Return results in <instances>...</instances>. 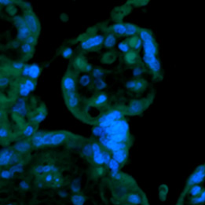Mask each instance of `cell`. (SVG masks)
Listing matches in <instances>:
<instances>
[{
	"label": "cell",
	"mask_w": 205,
	"mask_h": 205,
	"mask_svg": "<svg viewBox=\"0 0 205 205\" xmlns=\"http://www.w3.org/2000/svg\"><path fill=\"white\" fill-rule=\"evenodd\" d=\"M64 98H65V103L68 109L73 113H77L79 110V102H80V99L76 91L66 93V94H64Z\"/></svg>",
	"instance_id": "6"
},
{
	"label": "cell",
	"mask_w": 205,
	"mask_h": 205,
	"mask_svg": "<svg viewBox=\"0 0 205 205\" xmlns=\"http://www.w3.org/2000/svg\"><path fill=\"white\" fill-rule=\"evenodd\" d=\"M46 116H47V110H46L45 107H40L33 113L31 118L32 123L36 125L41 123L45 120Z\"/></svg>",
	"instance_id": "10"
},
{
	"label": "cell",
	"mask_w": 205,
	"mask_h": 205,
	"mask_svg": "<svg viewBox=\"0 0 205 205\" xmlns=\"http://www.w3.org/2000/svg\"><path fill=\"white\" fill-rule=\"evenodd\" d=\"M24 83H25V85L27 86L28 88L31 91H34L35 88H36V82L33 81V79H25V80H24Z\"/></svg>",
	"instance_id": "44"
},
{
	"label": "cell",
	"mask_w": 205,
	"mask_h": 205,
	"mask_svg": "<svg viewBox=\"0 0 205 205\" xmlns=\"http://www.w3.org/2000/svg\"><path fill=\"white\" fill-rule=\"evenodd\" d=\"M10 133L9 131V130L7 129V128H6L4 125L1 126V130H0V136H1V139L4 140V139L8 138L9 136H10Z\"/></svg>",
	"instance_id": "38"
},
{
	"label": "cell",
	"mask_w": 205,
	"mask_h": 205,
	"mask_svg": "<svg viewBox=\"0 0 205 205\" xmlns=\"http://www.w3.org/2000/svg\"><path fill=\"white\" fill-rule=\"evenodd\" d=\"M22 134L24 137H32L36 134V129H35L34 124H32V123L26 124L23 128Z\"/></svg>",
	"instance_id": "23"
},
{
	"label": "cell",
	"mask_w": 205,
	"mask_h": 205,
	"mask_svg": "<svg viewBox=\"0 0 205 205\" xmlns=\"http://www.w3.org/2000/svg\"><path fill=\"white\" fill-rule=\"evenodd\" d=\"M135 84H136V80H130L127 82L126 86H127V87H128V89L133 90V91H134V87H135Z\"/></svg>",
	"instance_id": "53"
},
{
	"label": "cell",
	"mask_w": 205,
	"mask_h": 205,
	"mask_svg": "<svg viewBox=\"0 0 205 205\" xmlns=\"http://www.w3.org/2000/svg\"><path fill=\"white\" fill-rule=\"evenodd\" d=\"M112 159H114L119 163H124L125 160L128 158V151H127V149L112 151Z\"/></svg>",
	"instance_id": "16"
},
{
	"label": "cell",
	"mask_w": 205,
	"mask_h": 205,
	"mask_svg": "<svg viewBox=\"0 0 205 205\" xmlns=\"http://www.w3.org/2000/svg\"><path fill=\"white\" fill-rule=\"evenodd\" d=\"M105 70L99 68H94V69L92 70V72H91V76H92L93 77L95 78V79H102V77L103 76H105Z\"/></svg>",
	"instance_id": "32"
},
{
	"label": "cell",
	"mask_w": 205,
	"mask_h": 205,
	"mask_svg": "<svg viewBox=\"0 0 205 205\" xmlns=\"http://www.w3.org/2000/svg\"><path fill=\"white\" fill-rule=\"evenodd\" d=\"M53 179H54V177H53V175L51 174V173H50V174H47V175L45 176L46 182H51Z\"/></svg>",
	"instance_id": "55"
},
{
	"label": "cell",
	"mask_w": 205,
	"mask_h": 205,
	"mask_svg": "<svg viewBox=\"0 0 205 205\" xmlns=\"http://www.w3.org/2000/svg\"><path fill=\"white\" fill-rule=\"evenodd\" d=\"M31 92V91L28 88L27 86L25 85L24 82L21 83L19 86V94L20 95H21L22 97H27L29 94V93Z\"/></svg>",
	"instance_id": "35"
},
{
	"label": "cell",
	"mask_w": 205,
	"mask_h": 205,
	"mask_svg": "<svg viewBox=\"0 0 205 205\" xmlns=\"http://www.w3.org/2000/svg\"><path fill=\"white\" fill-rule=\"evenodd\" d=\"M72 202L74 205H83L85 197L81 195H74L72 197Z\"/></svg>",
	"instance_id": "33"
},
{
	"label": "cell",
	"mask_w": 205,
	"mask_h": 205,
	"mask_svg": "<svg viewBox=\"0 0 205 205\" xmlns=\"http://www.w3.org/2000/svg\"><path fill=\"white\" fill-rule=\"evenodd\" d=\"M20 187L23 189H28L29 188V186L25 181H23L20 183Z\"/></svg>",
	"instance_id": "56"
},
{
	"label": "cell",
	"mask_w": 205,
	"mask_h": 205,
	"mask_svg": "<svg viewBox=\"0 0 205 205\" xmlns=\"http://www.w3.org/2000/svg\"><path fill=\"white\" fill-rule=\"evenodd\" d=\"M60 196L61 197H65L67 196V194L65 193V192H60Z\"/></svg>",
	"instance_id": "58"
},
{
	"label": "cell",
	"mask_w": 205,
	"mask_h": 205,
	"mask_svg": "<svg viewBox=\"0 0 205 205\" xmlns=\"http://www.w3.org/2000/svg\"><path fill=\"white\" fill-rule=\"evenodd\" d=\"M144 61L154 75H159L161 71V65L157 56L144 54Z\"/></svg>",
	"instance_id": "7"
},
{
	"label": "cell",
	"mask_w": 205,
	"mask_h": 205,
	"mask_svg": "<svg viewBox=\"0 0 205 205\" xmlns=\"http://www.w3.org/2000/svg\"><path fill=\"white\" fill-rule=\"evenodd\" d=\"M87 62L85 58H81V57H78L74 62L75 68H76L77 69L79 70H82V71H83L84 68H85V66L87 65Z\"/></svg>",
	"instance_id": "27"
},
{
	"label": "cell",
	"mask_w": 205,
	"mask_h": 205,
	"mask_svg": "<svg viewBox=\"0 0 205 205\" xmlns=\"http://www.w3.org/2000/svg\"><path fill=\"white\" fill-rule=\"evenodd\" d=\"M151 99H141V100H132L130 102L129 105L125 108L124 113L128 115H138L143 112L149 104L151 103Z\"/></svg>",
	"instance_id": "2"
},
{
	"label": "cell",
	"mask_w": 205,
	"mask_h": 205,
	"mask_svg": "<svg viewBox=\"0 0 205 205\" xmlns=\"http://www.w3.org/2000/svg\"><path fill=\"white\" fill-rule=\"evenodd\" d=\"M14 154L13 149H4L1 152L0 156V164L2 166H7L9 163H11L12 157Z\"/></svg>",
	"instance_id": "13"
},
{
	"label": "cell",
	"mask_w": 205,
	"mask_h": 205,
	"mask_svg": "<svg viewBox=\"0 0 205 205\" xmlns=\"http://www.w3.org/2000/svg\"><path fill=\"white\" fill-rule=\"evenodd\" d=\"M21 51L26 56H30L31 54H32L33 51H34V47H33V46L24 42L21 46Z\"/></svg>",
	"instance_id": "29"
},
{
	"label": "cell",
	"mask_w": 205,
	"mask_h": 205,
	"mask_svg": "<svg viewBox=\"0 0 205 205\" xmlns=\"http://www.w3.org/2000/svg\"><path fill=\"white\" fill-rule=\"evenodd\" d=\"M105 39V38L102 35L91 36L81 42L80 47L82 50H98L102 44H104Z\"/></svg>",
	"instance_id": "3"
},
{
	"label": "cell",
	"mask_w": 205,
	"mask_h": 205,
	"mask_svg": "<svg viewBox=\"0 0 205 205\" xmlns=\"http://www.w3.org/2000/svg\"><path fill=\"white\" fill-rule=\"evenodd\" d=\"M41 72V68L37 65H30V72H29L28 77L31 79H36L39 77Z\"/></svg>",
	"instance_id": "24"
},
{
	"label": "cell",
	"mask_w": 205,
	"mask_h": 205,
	"mask_svg": "<svg viewBox=\"0 0 205 205\" xmlns=\"http://www.w3.org/2000/svg\"><path fill=\"white\" fill-rule=\"evenodd\" d=\"M147 86V82L142 79H138L136 80L135 87H134V91L135 92H141L145 89V87Z\"/></svg>",
	"instance_id": "26"
},
{
	"label": "cell",
	"mask_w": 205,
	"mask_h": 205,
	"mask_svg": "<svg viewBox=\"0 0 205 205\" xmlns=\"http://www.w3.org/2000/svg\"><path fill=\"white\" fill-rule=\"evenodd\" d=\"M128 200L130 203H133V204H138L142 201V199H141L140 196H138V194L135 193H131L128 196Z\"/></svg>",
	"instance_id": "34"
},
{
	"label": "cell",
	"mask_w": 205,
	"mask_h": 205,
	"mask_svg": "<svg viewBox=\"0 0 205 205\" xmlns=\"http://www.w3.org/2000/svg\"><path fill=\"white\" fill-rule=\"evenodd\" d=\"M72 54V50L71 48H69V47L65 48V50H63V52H62V57L65 58H69Z\"/></svg>",
	"instance_id": "50"
},
{
	"label": "cell",
	"mask_w": 205,
	"mask_h": 205,
	"mask_svg": "<svg viewBox=\"0 0 205 205\" xmlns=\"http://www.w3.org/2000/svg\"><path fill=\"white\" fill-rule=\"evenodd\" d=\"M7 205H13V204H10H10H7Z\"/></svg>",
	"instance_id": "59"
},
{
	"label": "cell",
	"mask_w": 205,
	"mask_h": 205,
	"mask_svg": "<svg viewBox=\"0 0 205 205\" xmlns=\"http://www.w3.org/2000/svg\"><path fill=\"white\" fill-rule=\"evenodd\" d=\"M131 6H123V7L116 8L112 11V18L115 21H120L124 18L127 14L131 12Z\"/></svg>",
	"instance_id": "12"
},
{
	"label": "cell",
	"mask_w": 205,
	"mask_h": 205,
	"mask_svg": "<svg viewBox=\"0 0 205 205\" xmlns=\"http://www.w3.org/2000/svg\"><path fill=\"white\" fill-rule=\"evenodd\" d=\"M82 154L86 157H93V148L92 144L87 143L82 148Z\"/></svg>",
	"instance_id": "30"
},
{
	"label": "cell",
	"mask_w": 205,
	"mask_h": 205,
	"mask_svg": "<svg viewBox=\"0 0 205 205\" xmlns=\"http://www.w3.org/2000/svg\"><path fill=\"white\" fill-rule=\"evenodd\" d=\"M29 72H30V65H25L21 71V74L24 76H28Z\"/></svg>",
	"instance_id": "54"
},
{
	"label": "cell",
	"mask_w": 205,
	"mask_h": 205,
	"mask_svg": "<svg viewBox=\"0 0 205 205\" xmlns=\"http://www.w3.org/2000/svg\"><path fill=\"white\" fill-rule=\"evenodd\" d=\"M143 72L144 70L142 67L137 66L134 68V70H133V75H134V76L137 77V76H141V75L143 73Z\"/></svg>",
	"instance_id": "49"
},
{
	"label": "cell",
	"mask_w": 205,
	"mask_h": 205,
	"mask_svg": "<svg viewBox=\"0 0 205 205\" xmlns=\"http://www.w3.org/2000/svg\"><path fill=\"white\" fill-rule=\"evenodd\" d=\"M13 176V173H12L10 170H3L1 173V177L5 179H8V178H11Z\"/></svg>",
	"instance_id": "47"
},
{
	"label": "cell",
	"mask_w": 205,
	"mask_h": 205,
	"mask_svg": "<svg viewBox=\"0 0 205 205\" xmlns=\"http://www.w3.org/2000/svg\"><path fill=\"white\" fill-rule=\"evenodd\" d=\"M108 102V97L105 94H98L93 100V105L95 107H101L105 105Z\"/></svg>",
	"instance_id": "19"
},
{
	"label": "cell",
	"mask_w": 205,
	"mask_h": 205,
	"mask_svg": "<svg viewBox=\"0 0 205 205\" xmlns=\"http://www.w3.org/2000/svg\"><path fill=\"white\" fill-rule=\"evenodd\" d=\"M192 203L194 204H197V203H204L205 202V198H203L202 196H197V197H194L192 200Z\"/></svg>",
	"instance_id": "51"
},
{
	"label": "cell",
	"mask_w": 205,
	"mask_h": 205,
	"mask_svg": "<svg viewBox=\"0 0 205 205\" xmlns=\"http://www.w3.org/2000/svg\"><path fill=\"white\" fill-rule=\"evenodd\" d=\"M103 157H104V163H105V164L108 165V163H109L110 160H112L111 155H110L109 152H108V151L105 150L103 151Z\"/></svg>",
	"instance_id": "48"
},
{
	"label": "cell",
	"mask_w": 205,
	"mask_h": 205,
	"mask_svg": "<svg viewBox=\"0 0 205 205\" xmlns=\"http://www.w3.org/2000/svg\"><path fill=\"white\" fill-rule=\"evenodd\" d=\"M116 42V38L115 34L113 33H110L105 37V42H104V46L107 48H112L115 46Z\"/></svg>",
	"instance_id": "25"
},
{
	"label": "cell",
	"mask_w": 205,
	"mask_h": 205,
	"mask_svg": "<svg viewBox=\"0 0 205 205\" xmlns=\"http://www.w3.org/2000/svg\"><path fill=\"white\" fill-rule=\"evenodd\" d=\"M126 35L127 36H135L136 34L140 32V29L138 26L134 25V24H130V23H126Z\"/></svg>",
	"instance_id": "22"
},
{
	"label": "cell",
	"mask_w": 205,
	"mask_h": 205,
	"mask_svg": "<svg viewBox=\"0 0 205 205\" xmlns=\"http://www.w3.org/2000/svg\"><path fill=\"white\" fill-rule=\"evenodd\" d=\"M108 168L111 169V171H118L119 168H120V163H119L117 161H116L114 159H112V160H110L109 163L108 164Z\"/></svg>",
	"instance_id": "40"
},
{
	"label": "cell",
	"mask_w": 205,
	"mask_h": 205,
	"mask_svg": "<svg viewBox=\"0 0 205 205\" xmlns=\"http://www.w3.org/2000/svg\"><path fill=\"white\" fill-rule=\"evenodd\" d=\"M128 3L134 4L135 6H142V5H145L147 3V2H129Z\"/></svg>",
	"instance_id": "57"
},
{
	"label": "cell",
	"mask_w": 205,
	"mask_h": 205,
	"mask_svg": "<svg viewBox=\"0 0 205 205\" xmlns=\"http://www.w3.org/2000/svg\"><path fill=\"white\" fill-rule=\"evenodd\" d=\"M73 192H78V191H79V189H80V187H79V182L78 180H75L74 182H72V186H71Z\"/></svg>",
	"instance_id": "52"
},
{
	"label": "cell",
	"mask_w": 205,
	"mask_h": 205,
	"mask_svg": "<svg viewBox=\"0 0 205 205\" xmlns=\"http://www.w3.org/2000/svg\"><path fill=\"white\" fill-rule=\"evenodd\" d=\"M205 178V165H201V166L198 167L197 169L196 170L195 172L191 175L189 178V181H188V186H193L195 185L199 184V183L202 182L203 180Z\"/></svg>",
	"instance_id": "8"
},
{
	"label": "cell",
	"mask_w": 205,
	"mask_h": 205,
	"mask_svg": "<svg viewBox=\"0 0 205 205\" xmlns=\"http://www.w3.org/2000/svg\"><path fill=\"white\" fill-rule=\"evenodd\" d=\"M118 47L122 52L125 53V54H126V53H128V52L131 51V47H130V46L128 45V43L127 42V41H124V42H120V43L119 44Z\"/></svg>",
	"instance_id": "39"
},
{
	"label": "cell",
	"mask_w": 205,
	"mask_h": 205,
	"mask_svg": "<svg viewBox=\"0 0 205 205\" xmlns=\"http://www.w3.org/2000/svg\"><path fill=\"white\" fill-rule=\"evenodd\" d=\"M127 42L128 45L130 46L131 48H132L134 50H138L140 49L141 46L142 45V41L140 38L137 37V36H134V37L129 38L127 39Z\"/></svg>",
	"instance_id": "20"
},
{
	"label": "cell",
	"mask_w": 205,
	"mask_h": 205,
	"mask_svg": "<svg viewBox=\"0 0 205 205\" xmlns=\"http://www.w3.org/2000/svg\"><path fill=\"white\" fill-rule=\"evenodd\" d=\"M93 161L98 165H102L104 163V157H103V151H99L93 153Z\"/></svg>",
	"instance_id": "28"
},
{
	"label": "cell",
	"mask_w": 205,
	"mask_h": 205,
	"mask_svg": "<svg viewBox=\"0 0 205 205\" xmlns=\"http://www.w3.org/2000/svg\"><path fill=\"white\" fill-rule=\"evenodd\" d=\"M202 189L201 187H200V186H198V185H195V186H192L190 189V190H189V192H190L191 195L192 196V197H197V196H200V193L202 192Z\"/></svg>",
	"instance_id": "37"
},
{
	"label": "cell",
	"mask_w": 205,
	"mask_h": 205,
	"mask_svg": "<svg viewBox=\"0 0 205 205\" xmlns=\"http://www.w3.org/2000/svg\"><path fill=\"white\" fill-rule=\"evenodd\" d=\"M140 39L142 41L144 47V54L155 55L157 53V46L156 43L152 32L147 29H140L139 32Z\"/></svg>",
	"instance_id": "1"
},
{
	"label": "cell",
	"mask_w": 205,
	"mask_h": 205,
	"mask_svg": "<svg viewBox=\"0 0 205 205\" xmlns=\"http://www.w3.org/2000/svg\"><path fill=\"white\" fill-rule=\"evenodd\" d=\"M32 142L28 140H23L17 142L13 146V149L19 153H24L30 150L32 147Z\"/></svg>",
	"instance_id": "14"
},
{
	"label": "cell",
	"mask_w": 205,
	"mask_h": 205,
	"mask_svg": "<svg viewBox=\"0 0 205 205\" xmlns=\"http://www.w3.org/2000/svg\"><path fill=\"white\" fill-rule=\"evenodd\" d=\"M114 59H115L114 53L109 52V53H105V54L104 55L103 58H102V61H103L104 62H105V63H111L112 61H114Z\"/></svg>",
	"instance_id": "41"
},
{
	"label": "cell",
	"mask_w": 205,
	"mask_h": 205,
	"mask_svg": "<svg viewBox=\"0 0 205 205\" xmlns=\"http://www.w3.org/2000/svg\"><path fill=\"white\" fill-rule=\"evenodd\" d=\"M111 32L113 34L118 35V36H125L126 35V25L124 23H117L111 27Z\"/></svg>",
	"instance_id": "18"
},
{
	"label": "cell",
	"mask_w": 205,
	"mask_h": 205,
	"mask_svg": "<svg viewBox=\"0 0 205 205\" xmlns=\"http://www.w3.org/2000/svg\"><path fill=\"white\" fill-rule=\"evenodd\" d=\"M24 42L34 47V46L36 44V42H37V36H34V35H31V36H28V37L26 39V40L24 41Z\"/></svg>",
	"instance_id": "42"
},
{
	"label": "cell",
	"mask_w": 205,
	"mask_h": 205,
	"mask_svg": "<svg viewBox=\"0 0 205 205\" xmlns=\"http://www.w3.org/2000/svg\"><path fill=\"white\" fill-rule=\"evenodd\" d=\"M71 135L70 133L64 132V131H58L53 134V137L51 138L50 145H58L62 144L68 138V136Z\"/></svg>",
	"instance_id": "11"
},
{
	"label": "cell",
	"mask_w": 205,
	"mask_h": 205,
	"mask_svg": "<svg viewBox=\"0 0 205 205\" xmlns=\"http://www.w3.org/2000/svg\"><path fill=\"white\" fill-rule=\"evenodd\" d=\"M24 19L25 21L26 24L30 28L32 32V35L38 36L40 32V24H39V19L32 12V10H26L24 13Z\"/></svg>",
	"instance_id": "4"
},
{
	"label": "cell",
	"mask_w": 205,
	"mask_h": 205,
	"mask_svg": "<svg viewBox=\"0 0 205 205\" xmlns=\"http://www.w3.org/2000/svg\"><path fill=\"white\" fill-rule=\"evenodd\" d=\"M124 60L129 65H134L138 60V54L135 50H131L125 54Z\"/></svg>",
	"instance_id": "21"
},
{
	"label": "cell",
	"mask_w": 205,
	"mask_h": 205,
	"mask_svg": "<svg viewBox=\"0 0 205 205\" xmlns=\"http://www.w3.org/2000/svg\"><path fill=\"white\" fill-rule=\"evenodd\" d=\"M62 91L64 94L75 92L76 89V79L74 74L71 71H68L62 79Z\"/></svg>",
	"instance_id": "5"
},
{
	"label": "cell",
	"mask_w": 205,
	"mask_h": 205,
	"mask_svg": "<svg viewBox=\"0 0 205 205\" xmlns=\"http://www.w3.org/2000/svg\"><path fill=\"white\" fill-rule=\"evenodd\" d=\"M18 32L17 38H18V40L21 41V42H24V41L26 40V39H27L28 36L32 35V32L30 28L28 27V25L26 24H24L23 26H21V27L18 28Z\"/></svg>",
	"instance_id": "15"
},
{
	"label": "cell",
	"mask_w": 205,
	"mask_h": 205,
	"mask_svg": "<svg viewBox=\"0 0 205 205\" xmlns=\"http://www.w3.org/2000/svg\"><path fill=\"white\" fill-rule=\"evenodd\" d=\"M91 82V77L89 75H83L79 78V83L83 87H87Z\"/></svg>",
	"instance_id": "36"
},
{
	"label": "cell",
	"mask_w": 205,
	"mask_h": 205,
	"mask_svg": "<svg viewBox=\"0 0 205 205\" xmlns=\"http://www.w3.org/2000/svg\"><path fill=\"white\" fill-rule=\"evenodd\" d=\"M10 171H11L12 173H13L14 174L15 172H22L23 171V166L22 164H21V163H17V164L13 165L12 168H10Z\"/></svg>",
	"instance_id": "45"
},
{
	"label": "cell",
	"mask_w": 205,
	"mask_h": 205,
	"mask_svg": "<svg viewBox=\"0 0 205 205\" xmlns=\"http://www.w3.org/2000/svg\"><path fill=\"white\" fill-rule=\"evenodd\" d=\"M93 83H94L95 89L98 90V91H101V90L105 89L107 86L105 81L102 79H95V80L94 81Z\"/></svg>",
	"instance_id": "31"
},
{
	"label": "cell",
	"mask_w": 205,
	"mask_h": 205,
	"mask_svg": "<svg viewBox=\"0 0 205 205\" xmlns=\"http://www.w3.org/2000/svg\"><path fill=\"white\" fill-rule=\"evenodd\" d=\"M35 171L38 174H50V173H53L57 172L58 171V168H56L53 165H45V166H42V165H39V166L36 167L35 168Z\"/></svg>",
	"instance_id": "17"
},
{
	"label": "cell",
	"mask_w": 205,
	"mask_h": 205,
	"mask_svg": "<svg viewBox=\"0 0 205 205\" xmlns=\"http://www.w3.org/2000/svg\"><path fill=\"white\" fill-rule=\"evenodd\" d=\"M10 82V78L8 77L7 76H5V75H2L1 76V79H0V86L2 88H4L5 87H7Z\"/></svg>",
	"instance_id": "43"
},
{
	"label": "cell",
	"mask_w": 205,
	"mask_h": 205,
	"mask_svg": "<svg viewBox=\"0 0 205 205\" xmlns=\"http://www.w3.org/2000/svg\"><path fill=\"white\" fill-rule=\"evenodd\" d=\"M12 112L21 116H25L27 112V107H26L25 100L23 98L18 99V101L15 102L12 107Z\"/></svg>",
	"instance_id": "9"
},
{
	"label": "cell",
	"mask_w": 205,
	"mask_h": 205,
	"mask_svg": "<svg viewBox=\"0 0 205 205\" xmlns=\"http://www.w3.org/2000/svg\"><path fill=\"white\" fill-rule=\"evenodd\" d=\"M24 64L23 62H14L12 63V68H13L14 70H21L22 71L23 68H24Z\"/></svg>",
	"instance_id": "46"
}]
</instances>
